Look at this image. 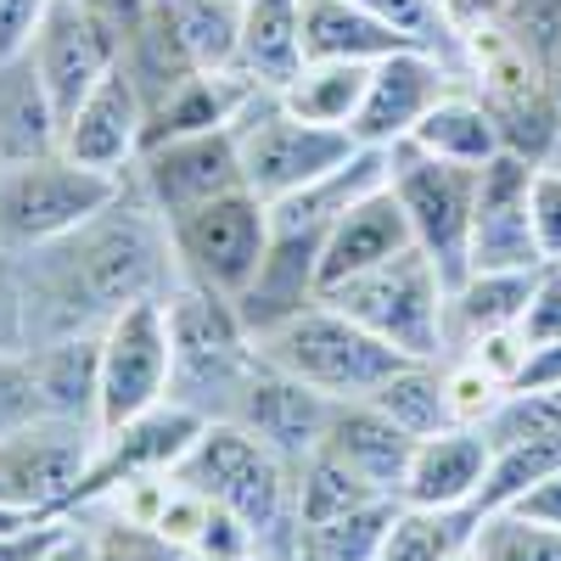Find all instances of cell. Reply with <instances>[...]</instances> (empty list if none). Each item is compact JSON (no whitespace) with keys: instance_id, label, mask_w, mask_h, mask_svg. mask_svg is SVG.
<instances>
[{"instance_id":"24","label":"cell","mask_w":561,"mask_h":561,"mask_svg":"<svg viewBox=\"0 0 561 561\" xmlns=\"http://www.w3.org/2000/svg\"><path fill=\"white\" fill-rule=\"evenodd\" d=\"M410 45V34L348 0H304V62H382Z\"/></svg>"},{"instance_id":"54","label":"cell","mask_w":561,"mask_h":561,"mask_svg":"<svg viewBox=\"0 0 561 561\" xmlns=\"http://www.w3.org/2000/svg\"><path fill=\"white\" fill-rule=\"evenodd\" d=\"M444 561H478V550H455V556H444Z\"/></svg>"},{"instance_id":"27","label":"cell","mask_w":561,"mask_h":561,"mask_svg":"<svg viewBox=\"0 0 561 561\" xmlns=\"http://www.w3.org/2000/svg\"><path fill=\"white\" fill-rule=\"evenodd\" d=\"M410 147L433 152V158H444V163H460V169H483L489 158H500V152H505V135H500L494 113L483 107V96L460 79V84L449 90V96H444L427 118L415 124Z\"/></svg>"},{"instance_id":"20","label":"cell","mask_w":561,"mask_h":561,"mask_svg":"<svg viewBox=\"0 0 561 561\" xmlns=\"http://www.w3.org/2000/svg\"><path fill=\"white\" fill-rule=\"evenodd\" d=\"M489 460H494V438L483 427H449L433 438H415L399 500L404 505H478Z\"/></svg>"},{"instance_id":"22","label":"cell","mask_w":561,"mask_h":561,"mask_svg":"<svg viewBox=\"0 0 561 561\" xmlns=\"http://www.w3.org/2000/svg\"><path fill=\"white\" fill-rule=\"evenodd\" d=\"M320 449H332L343 466H354V472L377 494L399 500L404 472H410V455H415V438L404 427H393V421L370 399H348V404L332 410V421H325Z\"/></svg>"},{"instance_id":"11","label":"cell","mask_w":561,"mask_h":561,"mask_svg":"<svg viewBox=\"0 0 561 561\" xmlns=\"http://www.w3.org/2000/svg\"><path fill=\"white\" fill-rule=\"evenodd\" d=\"M129 185L140 192L163 225H174L180 214H192L225 192H242V147H237V124L230 129H208V135H174V140H152L140 147Z\"/></svg>"},{"instance_id":"6","label":"cell","mask_w":561,"mask_h":561,"mask_svg":"<svg viewBox=\"0 0 561 561\" xmlns=\"http://www.w3.org/2000/svg\"><path fill=\"white\" fill-rule=\"evenodd\" d=\"M320 304L343 309L348 320H359L370 337H382L388 348H399L404 359H444V304H449V280L438 275V264L410 248L377 270H365L354 280L325 287Z\"/></svg>"},{"instance_id":"9","label":"cell","mask_w":561,"mask_h":561,"mask_svg":"<svg viewBox=\"0 0 561 561\" xmlns=\"http://www.w3.org/2000/svg\"><path fill=\"white\" fill-rule=\"evenodd\" d=\"M169 242H174L180 280L237 304L270 253V203L253 197L248 185L242 192H225L192 214H180L169 225Z\"/></svg>"},{"instance_id":"36","label":"cell","mask_w":561,"mask_h":561,"mask_svg":"<svg viewBox=\"0 0 561 561\" xmlns=\"http://www.w3.org/2000/svg\"><path fill=\"white\" fill-rule=\"evenodd\" d=\"M472 550L478 561H561V534L517 517V511H489Z\"/></svg>"},{"instance_id":"5","label":"cell","mask_w":561,"mask_h":561,"mask_svg":"<svg viewBox=\"0 0 561 561\" xmlns=\"http://www.w3.org/2000/svg\"><path fill=\"white\" fill-rule=\"evenodd\" d=\"M124 185L129 174L84 169L68 152H45V158L0 169V248L34 253L73 237V230H84L124 197Z\"/></svg>"},{"instance_id":"34","label":"cell","mask_w":561,"mask_h":561,"mask_svg":"<svg viewBox=\"0 0 561 561\" xmlns=\"http://www.w3.org/2000/svg\"><path fill=\"white\" fill-rule=\"evenodd\" d=\"M561 466V444L556 438H505L494 444V460H489V478H483V517L489 511H505L511 500H523L539 478H550Z\"/></svg>"},{"instance_id":"29","label":"cell","mask_w":561,"mask_h":561,"mask_svg":"<svg viewBox=\"0 0 561 561\" xmlns=\"http://www.w3.org/2000/svg\"><path fill=\"white\" fill-rule=\"evenodd\" d=\"M180 51L197 73H237L242 62V0H158Z\"/></svg>"},{"instance_id":"45","label":"cell","mask_w":561,"mask_h":561,"mask_svg":"<svg viewBox=\"0 0 561 561\" xmlns=\"http://www.w3.org/2000/svg\"><path fill=\"white\" fill-rule=\"evenodd\" d=\"M523 337L539 348V343H556L561 337V264H545L539 275H534V298H528V309H523Z\"/></svg>"},{"instance_id":"14","label":"cell","mask_w":561,"mask_h":561,"mask_svg":"<svg viewBox=\"0 0 561 561\" xmlns=\"http://www.w3.org/2000/svg\"><path fill=\"white\" fill-rule=\"evenodd\" d=\"M460 62L449 51H433V45H410V51H393L382 62H370V84L354 118V140L370 152H393L415 135V124L427 118L449 90L460 84Z\"/></svg>"},{"instance_id":"23","label":"cell","mask_w":561,"mask_h":561,"mask_svg":"<svg viewBox=\"0 0 561 561\" xmlns=\"http://www.w3.org/2000/svg\"><path fill=\"white\" fill-rule=\"evenodd\" d=\"M539 270H472L466 280H455L449 304H444V348L460 354V348H472L483 332L517 325L523 309H528V298H534V275Z\"/></svg>"},{"instance_id":"1","label":"cell","mask_w":561,"mask_h":561,"mask_svg":"<svg viewBox=\"0 0 561 561\" xmlns=\"http://www.w3.org/2000/svg\"><path fill=\"white\" fill-rule=\"evenodd\" d=\"M12 259L23 280L28 348L51 337H96L129 304L169 298L180 287L169 225L140 203L135 185H124V197L73 237Z\"/></svg>"},{"instance_id":"12","label":"cell","mask_w":561,"mask_h":561,"mask_svg":"<svg viewBox=\"0 0 561 561\" xmlns=\"http://www.w3.org/2000/svg\"><path fill=\"white\" fill-rule=\"evenodd\" d=\"M197 433H203V415L185 410V404H174V399H163L158 410L124 421V427L96 433L79 483L68 489V523L79 517V511L96 505L102 494H113L118 483H129V478L174 472V466L185 460V449L197 444Z\"/></svg>"},{"instance_id":"51","label":"cell","mask_w":561,"mask_h":561,"mask_svg":"<svg viewBox=\"0 0 561 561\" xmlns=\"http://www.w3.org/2000/svg\"><path fill=\"white\" fill-rule=\"evenodd\" d=\"M45 561H96V550H90V534L73 523V528L62 534V545H57L51 556H45Z\"/></svg>"},{"instance_id":"56","label":"cell","mask_w":561,"mask_h":561,"mask_svg":"<svg viewBox=\"0 0 561 561\" xmlns=\"http://www.w3.org/2000/svg\"><path fill=\"white\" fill-rule=\"evenodd\" d=\"M545 163H556V169H561V140H556V152H550V158H545Z\"/></svg>"},{"instance_id":"10","label":"cell","mask_w":561,"mask_h":561,"mask_svg":"<svg viewBox=\"0 0 561 561\" xmlns=\"http://www.w3.org/2000/svg\"><path fill=\"white\" fill-rule=\"evenodd\" d=\"M169 388H174L169 304L140 298L102 325V433L158 410Z\"/></svg>"},{"instance_id":"16","label":"cell","mask_w":561,"mask_h":561,"mask_svg":"<svg viewBox=\"0 0 561 561\" xmlns=\"http://www.w3.org/2000/svg\"><path fill=\"white\" fill-rule=\"evenodd\" d=\"M140 147H147V96H140L135 73L118 62L90 96L62 118V152L84 169L129 174Z\"/></svg>"},{"instance_id":"13","label":"cell","mask_w":561,"mask_h":561,"mask_svg":"<svg viewBox=\"0 0 561 561\" xmlns=\"http://www.w3.org/2000/svg\"><path fill=\"white\" fill-rule=\"evenodd\" d=\"M23 57H28L34 79L45 84L57 118H68L124 62V34L102 12H90L84 0H51V12L39 18Z\"/></svg>"},{"instance_id":"28","label":"cell","mask_w":561,"mask_h":561,"mask_svg":"<svg viewBox=\"0 0 561 561\" xmlns=\"http://www.w3.org/2000/svg\"><path fill=\"white\" fill-rule=\"evenodd\" d=\"M365 84H370V62H304L287 84L275 90V102L287 113H298L304 124H325V129L354 135Z\"/></svg>"},{"instance_id":"25","label":"cell","mask_w":561,"mask_h":561,"mask_svg":"<svg viewBox=\"0 0 561 561\" xmlns=\"http://www.w3.org/2000/svg\"><path fill=\"white\" fill-rule=\"evenodd\" d=\"M62 152V118L45 96V84L34 79L28 57L0 62V169Z\"/></svg>"},{"instance_id":"52","label":"cell","mask_w":561,"mask_h":561,"mask_svg":"<svg viewBox=\"0 0 561 561\" xmlns=\"http://www.w3.org/2000/svg\"><path fill=\"white\" fill-rule=\"evenodd\" d=\"M545 79H550V102H556V113H561V57L545 68Z\"/></svg>"},{"instance_id":"44","label":"cell","mask_w":561,"mask_h":561,"mask_svg":"<svg viewBox=\"0 0 561 561\" xmlns=\"http://www.w3.org/2000/svg\"><path fill=\"white\" fill-rule=\"evenodd\" d=\"M28 421H39V393H34V377H28V359L0 354V433L28 427Z\"/></svg>"},{"instance_id":"50","label":"cell","mask_w":561,"mask_h":561,"mask_svg":"<svg viewBox=\"0 0 561 561\" xmlns=\"http://www.w3.org/2000/svg\"><path fill=\"white\" fill-rule=\"evenodd\" d=\"M84 7H90V12H102V18H107L118 34H129L140 18L152 12V0H84Z\"/></svg>"},{"instance_id":"55","label":"cell","mask_w":561,"mask_h":561,"mask_svg":"<svg viewBox=\"0 0 561 561\" xmlns=\"http://www.w3.org/2000/svg\"><path fill=\"white\" fill-rule=\"evenodd\" d=\"M280 561H314V556H304V550H287V556H280Z\"/></svg>"},{"instance_id":"53","label":"cell","mask_w":561,"mask_h":561,"mask_svg":"<svg viewBox=\"0 0 561 561\" xmlns=\"http://www.w3.org/2000/svg\"><path fill=\"white\" fill-rule=\"evenodd\" d=\"M230 561H280V556H270V550H253V556H230Z\"/></svg>"},{"instance_id":"35","label":"cell","mask_w":561,"mask_h":561,"mask_svg":"<svg viewBox=\"0 0 561 561\" xmlns=\"http://www.w3.org/2000/svg\"><path fill=\"white\" fill-rule=\"evenodd\" d=\"M73 523L90 534L96 561H192L180 545H169L147 523H124V517H107V511H84V517H73Z\"/></svg>"},{"instance_id":"19","label":"cell","mask_w":561,"mask_h":561,"mask_svg":"<svg viewBox=\"0 0 561 561\" xmlns=\"http://www.w3.org/2000/svg\"><path fill=\"white\" fill-rule=\"evenodd\" d=\"M415 237H410V219L393 197V185L382 180L377 192H365L325 237V253H320V293L337 287V280H354L365 270H377L399 253H410Z\"/></svg>"},{"instance_id":"21","label":"cell","mask_w":561,"mask_h":561,"mask_svg":"<svg viewBox=\"0 0 561 561\" xmlns=\"http://www.w3.org/2000/svg\"><path fill=\"white\" fill-rule=\"evenodd\" d=\"M23 359H28V377L39 393V415L102 433V332L34 343Z\"/></svg>"},{"instance_id":"38","label":"cell","mask_w":561,"mask_h":561,"mask_svg":"<svg viewBox=\"0 0 561 561\" xmlns=\"http://www.w3.org/2000/svg\"><path fill=\"white\" fill-rule=\"evenodd\" d=\"M444 393H449V415L455 427H489L494 410L511 399L505 382H494L483 365H472L466 354H449L444 359Z\"/></svg>"},{"instance_id":"31","label":"cell","mask_w":561,"mask_h":561,"mask_svg":"<svg viewBox=\"0 0 561 561\" xmlns=\"http://www.w3.org/2000/svg\"><path fill=\"white\" fill-rule=\"evenodd\" d=\"M393 427H404L410 438H433L449 433L455 415H449V393H444V359H404L393 377L370 393Z\"/></svg>"},{"instance_id":"33","label":"cell","mask_w":561,"mask_h":561,"mask_svg":"<svg viewBox=\"0 0 561 561\" xmlns=\"http://www.w3.org/2000/svg\"><path fill=\"white\" fill-rule=\"evenodd\" d=\"M399 517V500H370L348 517H332L320 528H304L293 550L314 556V561H377L382 545H388V528Z\"/></svg>"},{"instance_id":"49","label":"cell","mask_w":561,"mask_h":561,"mask_svg":"<svg viewBox=\"0 0 561 561\" xmlns=\"http://www.w3.org/2000/svg\"><path fill=\"white\" fill-rule=\"evenodd\" d=\"M556 382H561V337L556 343H539L528 354V370H523L517 388H556Z\"/></svg>"},{"instance_id":"37","label":"cell","mask_w":561,"mask_h":561,"mask_svg":"<svg viewBox=\"0 0 561 561\" xmlns=\"http://www.w3.org/2000/svg\"><path fill=\"white\" fill-rule=\"evenodd\" d=\"M494 444L505 438H556L561 444V382L556 388H511V399L483 427Z\"/></svg>"},{"instance_id":"26","label":"cell","mask_w":561,"mask_h":561,"mask_svg":"<svg viewBox=\"0 0 561 561\" xmlns=\"http://www.w3.org/2000/svg\"><path fill=\"white\" fill-rule=\"evenodd\" d=\"M304 68V0H242V62L259 90H280Z\"/></svg>"},{"instance_id":"47","label":"cell","mask_w":561,"mask_h":561,"mask_svg":"<svg viewBox=\"0 0 561 561\" xmlns=\"http://www.w3.org/2000/svg\"><path fill=\"white\" fill-rule=\"evenodd\" d=\"M68 528H73L68 517H45V523H28V528L0 534V561H45V556L62 545Z\"/></svg>"},{"instance_id":"17","label":"cell","mask_w":561,"mask_h":561,"mask_svg":"<svg viewBox=\"0 0 561 561\" xmlns=\"http://www.w3.org/2000/svg\"><path fill=\"white\" fill-rule=\"evenodd\" d=\"M528 180L534 158L500 152L478 169V214H472V270H539V242L528 225Z\"/></svg>"},{"instance_id":"2","label":"cell","mask_w":561,"mask_h":561,"mask_svg":"<svg viewBox=\"0 0 561 561\" xmlns=\"http://www.w3.org/2000/svg\"><path fill=\"white\" fill-rule=\"evenodd\" d=\"M180 483L203 489L214 505L237 511L259 534L264 550L287 556L298 545V505H293V466L270 444H259L237 421H203L197 444L174 466Z\"/></svg>"},{"instance_id":"46","label":"cell","mask_w":561,"mask_h":561,"mask_svg":"<svg viewBox=\"0 0 561 561\" xmlns=\"http://www.w3.org/2000/svg\"><path fill=\"white\" fill-rule=\"evenodd\" d=\"M45 12H51V0H0V62L28 51V39H34Z\"/></svg>"},{"instance_id":"41","label":"cell","mask_w":561,"mask_h":561,"mask_svg":"<svg viewBox=\"0 0 561 561\" xmlns=\"http://www.w3.org/2000/svg\"><path fill=\"white\" fill-rule=\"evenodd\" d=\"M472 365H483L494 382H505V388H517L523 382V370H528V354H534V343L523 337V325H500V332H483L472 348H460Z\"/></svg>"},{"instance_id":"40","label":"cell","mask_w":561,"mask_h":561,"mask_svg":"<svg viewBox=\"0 0 561 561\" xmlns=\"http://www.w3.org/2000/svg\"><path fill=\"white\" fill-rule=\"evenodd\" d=\"M528 225L545 264H561V169L556 163H534L528 180Z\"/></svg>"},{"instance_id":"39","label":"cell","mask_w":561,"mask_h":561,"mask_svg":"<svg viewBox=\"0 0 561 561\" xmlns=\"http://www.w3.org/2000/svg\"><path fill=\"white\" fill-rule=\"evenodd\" d=\"M348 7L382 18V23H393L399 34H410L415 45H433V51H449V57L460 62V39H455V28H449V18H444L438 0H348Z\"/></svg>"},{"instance_id":"4","label":"cell","mask_w":561,"mask_h":561,"mask_svg":"<svg viewBox=\"0 0 561 561\" xmlns=\"http://www.w3.org/2000/svg\"><path fill=\"white\" fill-rule=\"evenodd\" d=\"M259 359H270L275 370L298 377L304 388L325 393L332 404L370 399L404 365L399 348H388L382 337H370L359 320H348L332 304H309L293 320L270 325V332L259 337Z\"/></svg>"},{"instance_id":"7","label":"cell","mask_w":561,"mask_h":561,"mask_svg":"<svg viewBox=\"0 0 561 561\" xmlns=\"http://www.w3.org/2000/svg\"><path fill=\"white\" fill-rule=\"evenodd\" d=\"M388 185L410 219L415 248L438 264V275L466 280L472 275V214H478V169L444 163L421 147H393L388 152Z\"/></svg>"},{"instance_id":"3","label":"cell","mask_w":561,"mask_h":561,"mask_svg":"<svg viewBox=\"0 0 561 561\" xmlns=\"http://www.w3.org/2000/svg\"><path fill=\"white\" fill-rule=\"evenodd\" d=\"M163 304H169V343H174L169 399L197 410L203 421H230L248 377L259 370V337L242 325L237 304L192 287V280H180Z\"/></svg>"},{"instance_id":"48","label":"cell","mask_w":561,"mask_h":561,"mask_svg":"<svg viewBox=\"0 0 561 561\" xmlns=\"http://www.w3.org/2000/svg\"><path fill=\"white\" fill-rule=\"evenodd\" d=\"M505 511H517V517H528V523H539V528H556L561 534V466L550 478H539L523 500H511Z\"/></svg>"},{"instance_id":"18","label":"cell","mask_w":561,"mask_h":561,"mask_svg":"<svg viewBox=\"0 0 561 561\" xmlns=\"http://www.w3.org/2000/svg\"><path fill=\"white\" fill-rule=\"evenodd\" d=\"M332 410L337 404L325 399V393L304 388L298 377H287V370H275L270 359H259V370L248 377V388H242L237 410H230V421L248 427L259 444H270L287 466H298V460H309L320 449Z\"/></svg>"},{"instance_id":"32","label":"cell","mask_w":561,"mask_h":561,"mask_svg":"<svg viewBox=\"0 0 561 561\" xmlns=\"http://www.w3.org/2000/svg\"><path fill=\"white\" fill-rule=\"evenodd\" d=\"M370 500H388L370 489L354 466H343L332 449H314L309 460L293 466V505H298V534L304 528H320L332 517H348V511L370 505Z\"/></svg>"},{"instance_id":"30","label":"cell","mask_w":561,"mask_h":561,"mask_svg":"<svg viewBox=\"0 0 561 561\" xmlns=\"http://www.w3.org/2000/svg\"><path fill=\"white\" fill-rule=\"evenodd\" d=\"M478 528H483L478 505H404L399 500V517L377 561H444L455 550H472Z\"/></svg>"},{"instance_id":"15","label":"cell","mask_w":561,"mask_h":561,"mask_svg":"<svg viewBox=\"0 0 561 561\" xmlns=\"http://www.w3.org/2000/svg\"><path fill=\"white\" fill-rule=\"evenodd\" d=\"M90 444H96V427H73V421L51 415L0 433V505L68 517V489L84 472Z\"/></svg>"},{"instance_id":"43","label":"cell","mask_w":561,"mask_h":561,"mask_svg":"<svg viewBox=\"0 0 561 561\" xmlns=\"http://www.w3.org/2000/svg\"><path fill=\"white\" fill-rule=\"evenodd\" d=\"M253 550H264L259 534L237 517V511L214 505L208 523H203V534H197V545H192V561H230V556H253ZM270 556H275V550H270Z\"/></svg>"},{"instance_id":"8","label":"cell","mask_w":561,"mask_h":561,"mask_svg":"<svg viewBox=\"0 0 561 561\" xmlns=\"http://www.w3.org/2000/svg\"><path fill=\"white\" fill-rule=\"evenodd\" d=\"M237 147H242L248 192L264 203H280V197L304 192V185L337 174L359 152V140L348 129L304 124L298 113H287L275 102V90H259L248 102V113L237 118Z\"/></svg>"},{"instance_id":"42","label":"cell","mask_w":561,"mask_h":561,"mask_svg":"<svg viewBox=\"0 0 561 561\" xmlns=\"http://www.w3.org/2000/svg\"><path fill=\"white\" fill-rule=\"evenodd\" d=\"M208 511H214V500H208L203 489H192V483L174 478V489H169V500H163V511H158L152 528H158L169 545H180L185 556H192V545H197V534H203V523H208Z\"/></svg>"}]
</instances>
